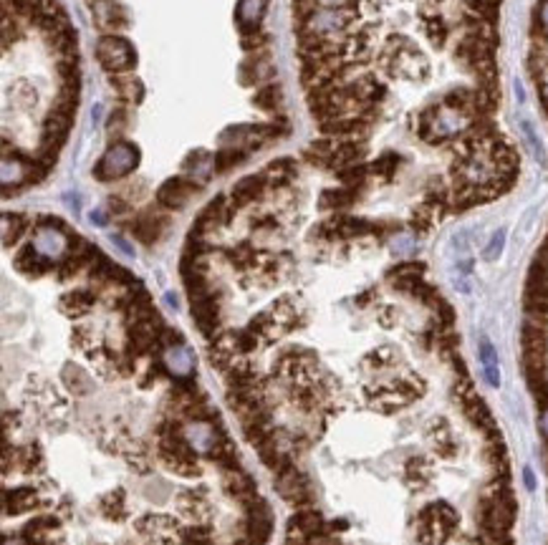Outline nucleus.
<instances>
[{
  "label": "nucleus",
  "mask_w": 548,
  "mask_h": 545,
  "mask_svg": "<svg viewBox=\"0 0 548 545\" xmlns=\"http://www.w3.org/2000/svg\"><path fill=\"white\" fill-rule=\"evenodd\" d=\"M381 66L387 73H392L394 78H412V81H422L430 73V64L427 58L414 48L412 43L402 36H392L384 43L381 51Z\"/></svg>",
  "instance_id": "1"
},
{
  "label": "nucleus",
  "mask_w": 548,
  "mask_h": 545,
  "mask_svg": "<svg viewBox=\"0 0 548 545\" xmlns=\"http://www.w3.org/2000/svg\"><path fill=\"white\" fill-rule=\"evenodd\" d=\"M136 164H139V149L129 141H116L114 147L106 149L101 162L94 167V177L101 182L119 180V177H127Z\"/></svg>",
  "instance_id": "2"
},
{
  "label": "nucleus",
  "mask_w": 548,
  "mask_h": 545,
  "mask_svg": "<svg viewBox=\"0 0 548 545\" xmlns=\"http://www.w3.org/2000/svg\"><path fill=\"white\" fill-rule=\"evenodd\" d=\"M97 58L104 71L119 73V71H129L136 64V53L132 43L122 36H104L97 43Z\"/></svg>",
  "instance_id": "3"
},
{
  "label": "nucleus",
  "mask_w": 548,
  "mask_h": 545,
  "mask_svg": "<svg viewBox=\"0 0 548 545\" xmlns=\"http://www.w3.org/2000/svg\"><path fill=\"white\" fill-rule=\"evenodd\" d=\"M276 488H278V493H281V497L288 500L290 505L306 507L311 502L309 480H306V475H303L301 469H296V465H293V467H286V469H278Z\"/></svg>",
  "instance_id": "4"
},
{
  "label": "nucleus",
  "mask_w": 548,
  "mask_h": 545,
  "mask_svg": "<svg viewBox=\"0 0 548 545\" xmlns=\"http://www.w3.org/2000/svg\"><path fill=\"white\" fill-rule=\"evenodd\" d=\"M197 192H200V185L195 180H190V177H172V180H167L157 190V202L162 207H169V210H182Z\"/></svg>",
  "instance_id": "5"
},
{
  "label": "nucleus",
  "mask_w": 548,
  "mask_h": 545,
  "mask_svg": "<svg viewBox=\"0 0 548 545\" xmlns=\"http://www.w3.org/2000/svg\"><path fill=\"white\" fill-rule=\"evenodd\" d=\"M192 318L197 323L202 334L213 339L215 331L220 326V303H218V293H207L202 298H195L192 301Z\"/></svg>",
  "instance_id": "6"
},
{
  "label": "nucleus",
  "mask_w": 548,
  "mask_h": 545,
  "mask_svg": "<svg viewBox=\"0 0 548 545\" xmlns=\"http://www.w3.org/2000/svg\"><path fill=\"white\" fill-rule=\"evenodd\" d=\"M13 265H15V270H18V273H23V276H28V278H41V276H45V273L53 268L51 260L41 255V253L36 250V245H33V243L31 245H23V248L15 253Z\"/></svg>",
  "instance_id": "7"
},
{
  "label": "nucleus",
  "mask_w": 548,
  "mask_h": 545,
  "mask_svg": "<svg viewBox=\"0 0 548 545\" xmlns=\"http://www.w3.org/2000/svg\"><path fill=\"white\" fill-rule=\"evenodd\" d=\"M36 250L43 257H58L66 253V238H64V227H53V225H38V232H36Z\"/></svg>",
  "instance_id": "8"
},
{
  "label": "nucleus",
  "mask_w": 548,
  "mask_h": 545,
  "mask_svg": "<svg viewBox=\"0 0 548 545\" xmlns=\"http://www.w3.org/2000/svg\"><path fill=\"white\" fill-rule=\"evenodd\" d=\"M225 493L230 497H235L243 505H251L253 500H258V490H255V482L251 480V475H246L243 469H227L225 472Z\"/></svg>",
  "instance_id": "9"
},
{
  "label": "nucleus",
  "mask_w": 548,
  "mask_h": 545,
  "mask_svg": "<svg viewBox=\"0 0 548 545\" xmlns=\"http://www.w3.org/2000/svg\"><path fill=\"white\" fill-rule=\"evenodd\" d=\"M265 185H268V182H265L263 174H251V177H243L238 185L232 187L230 205L238 210V207H246V205H251V202H255V199L263 194Z\"/></svg>",
  "instance_id": "10"
},
{
  "label": "nucleus",
  "mask_w": 548,
  "mask_h": 545,
  "mask_svg": "<svg viewBox=\"0 0 548 545\" xmlns=\"http://www.w3.org/2000/svg\"><path fill=\"white\" fill-rule=\"evenodd\" d=\"M36 505H41V497L33 488H6V493H3L6 515H20L26 510H33Z\"/></svg>",
  "instance_id": "11"
},
{
  "label": "nucleus",
  "mask_w": 548,
  "mask_h": 545,
  "mask_svg": "<svg viewBox=\"0 0 548 545\" xmlns=\"http://www.w3.org/2000/svg\"><path fill=\"white\" fill-rule=\"evenodd\" d=\"M271 0H240L238 8H235V18H238V26L243 33H253L255 26L265 15V8H268Z\"/></svg>",
  "instance_id": "12"
},
{
  "label": "nucleus",
  "mask_w": 548,
  "mask_h": 545,
  "mask_svg": "<svg viewBox=\"0 0 548 545\" xmlns=\"http://www.w3.org/2000/svg\"><path fill=\"white\" fill-rule=\"evenodd\" d=\"M321 129L329 136H342V139H351V136L361 134L367 129V119L364 116H336V119H329L323 122Z\"/></svg>",
  "instance_id": "13"
},
{
  "label": "nucleus",
  "mask_w": 548,
  "mask_h": 545,
  "mask_svg": "<svg viewBox=\"0 0 548 545\" xmlns=\"http://www.w3.org/2000/svg\"><path fill=\"white\" fill-rule=\"evenodd\" d=\"M97 303V295L91 293L86 288H78V290H71V293H66L61 298V311L66 316H71V318H78V316H86L94 308Z\"/></svg>",
  "instance_id": "14"
},
{
  "label": "nucleus",
  "mask_w": 548,
  "mask_h": 545,
  "mask_svg": "<svg viewBox=\"0 0 548 545\" xmlns=\"http://www.w3.org/2000/svg\"><path fill=\"white\" fill-rule=\"evenodd\" d=\"M41 452L36 447H15L10 452V447H6V469H18V472H28L36 465H41Z\"/></svg>",
  "instance_id": "15"
},
{
  "label": "nucleus",
  "mask_w": 548,
  "mask_h": 545,
  "mask_svg": "<svg viewBox=\"0 0 548 545\" xmlns=\"http://www.w3.org/2000/svg\"><path fill=\"white\" fill-rule=\"evenodd\" d=\"M164 225H167V220L162 218V215L147 212V215H142V218L134 222V235L142 240V243H155V240L162 235V230H164Z\"/></svg>",
  "instance_id": "16"
},
{
  "label": "nucleus",
  "mask_w": 548,
  "mask_h": 545,
  "mask_svg": "<svg viewBox=\"0 0 548 545\" xmlns=\"http://www.w3.org/2000/svg\"><path fill=\"white\" fill-rule=\"evenodd\" d=\"M164 364L169 366V371H172L174 376L185 378L190 371H192V353L185 348V344H180V346H169L167 353H164Z\"/></svg>",
  "instance_id": "17"
},
{
  "label": "nucleus",
  "mask_w": 548,
  "mask_h": 545,
  "mask_svg": "<svg viewBox=\"0 0 548 545\" xmlns=\"http://www.w3.org/2000/svg\"><path fill=\"white\" fill-rule=\"evenodd\" d=\"M263 177H265V182H268L271 187H283V185H288L293 177H296V164H293L290 160L271 162V164L265 167Z\"/></svg>",
  "instance_id": "18"
},
{
  "label": "nucleus",
  "mask_w": 548,
  "mask_h": 545,
  "mask_svg": "<svg viewBox=\"0 0 548 545\" xmlns=\"http://www.w3.org/2000/svg\"><path fill=\"white\" fill-rule=\"evenodd\" d=\"M109 84L114 86L116 94L122 99H127V101H142L144 86L136 76H129V73H127V76H111Z\"/></svg>",
  "instance_id": "19"
},
{
  "label": "nucleus",
  "mask_w": 548,
  "mask_h": 545,
  "mask_svg": "<svg viewBox=\"0 0 548 545\" xmlns=\"http://www.w3.org/2000/svg\"><path fill=\"white\" fill-rule=\"evenodd\" d=\"M480 364H483V374L488 378V384L498 386L500 384V371H498V353L488 339L480 341Z\"/></svg>",
  "instance_id": "20"
},
{
  "label": "nucleus",
  "mask_w": 548,
  "mask_h": 545,
  "mask_svg": "<svg viewBox=\"0 0 548 545\" xmlns=\"http://www.w3.org/2000/svg\"><path fill=\"white\" fill-rule=\"evenodd\" d=\"M185 172L192 174V180L195 177H197V180H207V177L215 172V157H210V154H205V152L190 154V160L185 162Z\"/></svg>",
  "instance_id": "21"
},
{
  "label": "nucleus",
  "mask_w": 548,
  "mask_h": 545,
  "mask_svg": "<svg viewBox=\"0 0 548 545\" xmlns=\"http://www.w3.org/2000/svg\"><path fill=\"white\" fill-rule=\"evenodd\" d=\"M69 127H71V114L58 111V109H51V114L45 116V122H43L45 136H51V139H66Z\"/></svg>",
  "instance_id": "22"
},
{
  "label": "nucleus",
  "mask_w": 548,
  "mask_h": 545,
  "mask_svg": "<svg viewBox=\"0 0 548 545\" xmlns=\"http://www.w3.org/2000/svg\"><path fill=\"white\" fill-rule=\"evenodd\" d=\"M28 230V220L23 218V215H10V212H6L3 215V245H10L18 243L20 235Z\"/></svg>",
  "instance_id": "23"
},
{
  "label": "nucleus",
  "mask_w": 548,
  "mask_h": 545,
  "mask_svg": "<svg viewBox=\"0 0 548 545\" xmlns=\"http://www.w3.org/2000/svg\"><path fill=\"white\" fill-rule=\"evenodd\" d=\"M64 381H66V386L71 389L73 394H78V397H84V394H89L91 392V378H89V374L84 371V369H78V366H66L64 369Z\"/></svg>",
  "instance_id": "24"
},
{
  "label": "nucleus",
  "mask_w": 548,
  "mask_h": 545,
  "mask_svg": "<svg viewBox=\"0 0 548 545\" xmlns=\"http://www.w3.org/2000/svg\"><path fill=\"white\" fill-rule=\"evenodd\" d=\"M116 13H122L119 8L114 6V3H109V0H104V3H99L97 6V23L101 28H122L124 23H127V18H116Z\"/></svg>",
  "instance_id": "25"
},
{
  "label": "nucleus",
  "mask_w": 548,
  "mask_h": 545,
  "mask_svg": "<svg viewBox=\"0 0 548 545\" xmlns=\"http://www.w3.org/2000/svg\"><path fill=\"white\" fill-rule=\"evenodd\" d=\"M354 202V192L344 187V190H326L321 194V207L323 210H342V207L351 205Z\"/></svg>",
  "instance_id": "26"
},
{
  "label": "nucleus",
  "mask_w": 548,
  "mask_h": 545,
  "mask_svg": "<svg viewBox=\"0 0 548 545\" xmlns=\"http://www.w3.org/2000/svg\"><path fill=\"white\" fill-rule=\"evenodd\" d=\"M227 257H230L232 265H238V268H255L258 265V253L253 250L251 243H240L238 248H232L227 250Z\"/></svg>",
  "instance_id": "27"
},
{
  "label": "nucleus",
  "mask_w": 548,
  "mask_h": 545,
  "mask_svg": "<svg viewBox=\"0 0 548 545\" xmlns=\"http://www.w3.org/2000/svg\"><path fill=\"white\" fill-rule=\"evenodd\" d=\"M422 28H425L427 33V38L433 41L435 45H442L447 38V26H445V20L440 18V15H425L422 18Z\"/></svg>",
  "instance_id": "28"
},
{
  "label": "nucleus",
  "mask_w": 548,
  "mask_h": 545,
  "mask_svg": "<svg viewBox=\"0 0 548 545\" xmlns=\"http://www.w3.org/2000/svg\"><path fill=\"white\" fill-rule=\"evenodd\" d=\"M397 167H400V157H397V154H381L379 160L372 164V172H374L377 177L392 180V174L397 172Z\"/></svg>",
  "instance_id": "29"
},
{
  "label": "nucleus",
  "mask_w": 548,
  "mask_h": 545,
  "mask_svg": "<svg viewBox=\"0 0 548 545\" xmlns=\"http://www.w3.org/2000/svg\"><path fill=\"white\" fill-rule=\"evenodd\" d=\"M278 99H281V89H278V86H263V89L255 94L253 104L263 111H271V109H276Z\"/></svg>",
  "instance_id": "30"
},
{
  "label": "nucleus",
  "mask_w": 548,
  "mask_h": 545,
  "mask_svg": "<svg viewBox=\"0 0 548 545\" xmlns=\"http://www.w3.org/2000/svg\"><path fill=\"white\" fill-rule=\"evenodd\" d=\"M521 129H523V136H526V144L531 147V152H533V157L538 162H546V149H543L541 139H538V134H535V129L531 122H521Z\"/></svg>",
  "instance_id": "31"
},
{
  "label": "nucleus",
  "mask_w": 548,
  "mask_h": 545,
  "mask_svg": "<svg viewBox=\"0 0 548 545\" xmlns=\"http://www.w3.org/2000/svg\"><path fill=\"white\" fill-rule=\"evenodd\" d=\"M364 177H367V167L364 164H354V167H346V169H339V180L344 182V187H356L364 182Z\"/></svg>",
  "instance_id": "32"
},
{
  "label": "nucleus",
  "mask_w": 548,
  "mask_h": 545,
  "mask_svg": "<svg viewBox=\"0 0 548 545\" xmlns=\"http://www.w3.org/2000/svg\"><path fill=\"white\" fill-rule=\"evenodd\" d=\"M127 124H129V116H127V109L124 106H119V109H114L111 111V119H109V134H114V136H119L127 129Z\"/></svg>",
  "instance_id": "33"
},
{
  "label": "nucleus",
  "mask_w": 548,
  "mask_h": 545,
  "mask_svg": "<svg viewBox=\"0 0 548 545\" xmlns=\"http://www.w3.org/2000/svg\"><path fill=\"white\" fill-rule=\"evenodd\" d=\"M503 245H505V230H498L493 232V238L491 243H488V248H485V260H496L500 253H503Z\"/></svg>",
  "instance_id": "34"
},
{
  "label": "nucleus",
  "mask_w": 548,
  "mask_h": 545,
  "mask_svg": "<svg viewBox=\"0 0 548 545\" xmlns=\"http://www.w3.org/2000/svg\"><path fill=\"white\" fill-rule=\"evenodd\" d=\"M13 3V8L18 10L20 15H28V18H33V15L38 13L41 8L48 3V0H10Z\"/></svg>",
  "instance_id": "35"
},
{
  "label": "nucleus",
  "mask_w": 548,
  "mask_h": 545,
  "mask_svg": "<svg viewBox=\"0 0 548 545\" xmlns=\"http://www.w3.org/2000/svg\"><path fill=\"white\" fill-rule=\"evenodd\" d=\"M160 378H162V364H152L147 371L139 376V386H144V389H147V386H152L155 381H160Z\"/></svg>",
  "instance_id": "36"
},
{
  "label": "nucleus",
  "mask_w": 548,
  "mask_h": 545,
  "mask_svg": "<svg viewBox=\"0 0 548 545\" xmlns=\"http://www.w3.org/2000/svg\"><path fill=\"white\" fill-rule=\"evenodd\" d=\"M412 248H414L412 238H407V235H400V238L394 240V253L397 255H407V253H412Z\"/></svg>",
  "instance_id": "37"
},
{
  "label": "nucleus",
  "mask_w": 548,
  "mask_h": 545,
  "mask_svg": "<svg viewBox=\"0 0 548 545\" xmlns=\"http://www.w3.org/2000/svg\"><path fill=\"white\" fill-rule=\"evenodd\" d=\"M523 477H526V485H528V490H533V488H535V482H533V475H531V469H528V467L523 469Z\"/></svg>",
  "instance_id": "38"
},
{
  "label": "nucleus",
  "mask_w": 548,
  "mask_h": 545,
  "mask_svg": "<svg viewBox=\"0 0 548 545\" xmlns=\"http://www.w3.org/2000/svg\"><path fill=\"white\" fill-rule=\"evenodd\" d=\"M111 240H114V243L119 245V248H122L124 253H129V255H132V248H129V245H127V243H124V240L119 238V235H114V238H111Z\"/></svg>",
  "instance_id": "39"
},
{
  "label": "nucleus",
  "mask_w": 548,
  "mask_h": 545,
  "mask_svg": "<svg viewBox=\"0 0 548 545\" xmlns=\"http://www.w3.org/2000/svg\"><path fill=\"white\" fill-rule=\"evenodd\" d=\"M541 20H543V26H548V0L541 6Z\"/></svg>",
  "instance_id": "40"
}]
</instances>
